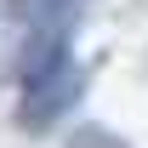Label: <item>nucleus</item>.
I'll use <instances>...</instances> for the list:
<instances>
[{
  "label": "nucleus",
  "mask_w": 148,
  "mask_h": 148,
  "mask_svg": "<svg viewBox=\"0 0 148 148\" xmlns=\"http://www.w3.org/2000/svg\"><path fill=\"white\" fill-rule=\"evenodd\" d=\"M80 91H86V69L69 57L63 69H51V74H40V80H29V86H23L17 125H23V131H46L51 120H63V114L80 103Z\"/></svg>",
  "instance_id": "1"
},
{
  "label": "nucleus",
  "mask_w": 148,
  "mask_h": 148,
  "mask_svg": "<svg viewBox=\"0 0 148 148\" xmlns=\"http://www.w3.org/2000/svg\"><path fill=\"white\" fill-rule=\"evenodd\" d=\"M69 40H74V17H40L29 29V40H23V51H17L23 86L40 80V74H51V69H63L69 63Z\"/></svg>",
  "instance_id": "2"
}]
</instances>
